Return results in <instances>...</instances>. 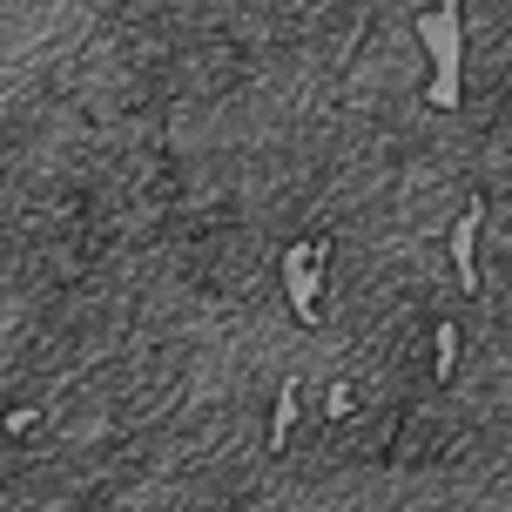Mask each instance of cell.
Segmentation results:
<instances>
[]
</instances>
